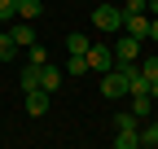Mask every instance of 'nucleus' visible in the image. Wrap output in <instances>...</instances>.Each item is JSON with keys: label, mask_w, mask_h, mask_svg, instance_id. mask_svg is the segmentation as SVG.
Segmentation results:
<instances>
[{"label": "nucleus", "mask_w": 158, "mask_h": 149, "mask_svg": "<svg viewBox=\"0 0 158 149\" xmlns=\"http://www.w3.org/2000/svg\"><path fill=\"white\" fill-rule=\"evenodd\" d=\"M92 26H97V31H110V35H118V31H123V9H118L114 0L97 5V9H92Z\"/></svg>", "instance_id": "f257e3e1"}, {"label": "nucleus", "mask_w": 158, "mask_h": 149, "mask_svg": "<svg viewBox=\"0 0 158 149\" xmlns=\"http://www.w3.org/2000/svg\"><path fill=\"white\" fill-rule=\"evenodd\" d=\"M110 48H114V62H141V40L127 35V31H118Z\"/></svg>", "instance_id": "f03ea898"}, {"label": "nucleus", "mask_w": 158, "mask_h": 149, "mask_svg": "<svg viewBox=\"0 0 158 149\" xmlns=\"http://www.w3.org/2000/svg\"><path fill=\"white\" fill-rule=\"evenodd\" d=\"M101 97H110V101H123L127 97V74L118 70V66L101 74Z\"/></svg>", "instance_id": "7ed1b4c3"}, {"label": "nucleus", "mask_w": 158, "mask_h": 149, "mask_svg": "<svg viewBox=\"0 0 158 149\" xmlns=\"http://www.w3.org/2000/svg\"><path fill=\"white\" fill-rule=\"evenodd\" d=\"M88 70H97V74L114 70V48H110V44H92V48H88Z\"/></svg>", "instance_id": "20e7f679"}, {"label": "nucleus", "mask_w": 158, "mask_h": 149, "mask_svg": "<svg viewBox=\"0 0 158 149\" xmlns=\"http://www.w3.org/2000/svg\"><path fill=\"white\" fill-rule=\"evenodd\" d=\"M48 97H53V92H44V88H31V92H22V105H27V114H31V119L48 114Z\"/></svg>", "instance_id": "39448f33"}, {"label": "nucleus", "mask_w": 158, "mask_h": 149, "mask_svg": "<svg viewBox=\"0 0 158 149\" xmlns=\"http://www.w3.org/2000/svg\"><path fill=\"white\" fill-rule=\"evenodd\" d=\"M9 35L18 40V48H31L35 44V26L27 22V18H13V22H9Z\"/></svg>", "instance_id": "423d86ee"}, {"label": "nucleus", "mask_w": 158, "mask_h": 149, "mask_svg": "<svg viewBox=\"0 0 158 149\" xmlns=\"http://www.w3.org/2000/svg\"><path fill=\"white\" fill-rule=\"evenodd\" d=\"M123 31H127V35H136V40L145 44V40H149V18H145V13H132V18H123Z\"/></svg>", "instance_id": "0eeeda50"}, {"label": "nucleus", "mask_w": 158, "mask_h": 149, "mask_svg": "<svg viewBox=\"0 0 158 149\" xmlns=\"http://www.w3.org/2000/svg\"><path fill=\"white\" fill-rule=\"evenodd\" d=\"M127 101H132L127 110H132L141 123H145V119H154V97H149V92H136V97H127Z\"/></svg>", "instance_id": "6e6552de"}, {"label": "nucleus", "mask_w": 158, "mask_h": 149, "mask_svg": "<svg viewBox=\"0 0 158 149\" xmlns=\"http://www.w3.org/2000/svg\"><path fill=\"white\" fill-rule=\"evenodd\" d=\"M18 88H22V92L44 88V74H40V66H35V62H31V66H22V74H18Z\"/></svg>", "instance_id": "1a4fd4ad"}, {"label": "nucleus", "mask_w": 158, "mask_h": 149, "mask_svg": "<svg viewBox=\"0 0 158 149\" xmlns=\"http://www.w3.org/2000/svg\"><path fill=\"white\" fill-rule=\"evenodd\" d=\"M40 74H44V92H57V88H62V66H53V62H44V66H40Z\"/></svg>", "instance_id": "9d476101"}, {"label": "nucleus", "mask_w": 158, "mask_h": 149, "mask_svg": "<svg viewBox=\"0 0 158 149\" xmlns=\"http://www.w3.org/2000/svg\"><path fill=\"white\" fill-rule=\"evenodd\" d=\"M0 62H18V40L9 35V26H0Z\"/></svg>", "instance_id": "9b49d317"}, {"label": "nucleus", "mask_w": 158, "mask_h": 149, "mask_svg": "<svg viewBox=\"0 0 158 149\" xmlns=\"http://www.w3.org/2000/svg\"><path fill=\"white\" fill-rule=\"evenodd\" d=\"M141 149H158V119H145V127H141Z\"/></svg>", "instance_id": "f8f14e48"}, {"label": "nucleus", "mask_w": 158, "mask_h": 149, "mask_svg": "<svg viewBox=\"0 0 158 149\" xmlns=\"http://www.w3.org/2000/svg\"><path fill=\"white\" fill-rule=\"evenodd\" d=\"M136 127H141V119H136L132 110H118L114 114V132H136Z\"/></svg>", "instance_id": "ddd939ff"}, {"label": "nucleus", "mask_w": 158, "mask_h": 149, "mask_svg": "<svg viewBox=\"0 0 158 149\" xmlns=\"http://www.w3.org/2000/svg\"><path fill=\"white\" fill-rule=\"evenodd\" d=\"M40 13H44V0H18V18H27V22H35Z\"/></svg>", "instance_id": "4468645a"}, {"label": "nucleus", "mask_w": 158, "mask_h": 149, "mask_svg": "<svg viewBox=\"0 0 158 149\" xmlns=\"http://www.w3.org/2000/svg\"><path fill=\"white\" fill-rule=\"evenodd\" d=\"M88 48H92V40H88L84 31H70L66 35V53H88Z\"/></svg>", "instance_id": "2eb2a0df"}, {"label": "nucleus", "mask_w": 158, "mask_h": 149, "mask_svg": "<svg viewBox=\"0 0 158 149\" xmlns=\"http://www.w3.org/2000/svg\"><path fill=\"white\" fill-rule=\"evenodd\" d=\"M66 74H75V79H79V74H88V53H70V62L62 66Z\"/></svg>", "instance_id": "dca6fc26"}, {"label": "nucleus", "mask_w": 158, "mask_h": 149, "mask_svg": "<svg viewBox=\"0 0 158 149\" xmlns=\"http://www.w3.org/2000/svg\"><path fill=\"white\" fill-rule=\"evenodd\" d=\"M114 149H141V127L136 132H114Z\"/></svg>", "instance_id": "f3484780"}, {"label": "nucleus", "mask_w": 158, "mask_h": 149, "mask_svg": "<svg viewBox=\"0 0 158 149\" xmlns=\"http://www.w3.org/2000/svg\"><path fill=\"white\" fill-rule=\"evenodd\" d=\"M18 18V0H0V26H9Z\"/></svg>", "instance_id": "a211bd4d"}, {"label": "nucleus", "mask_w": 158, "mask_h": 149, "mask_svg": "<svg viewBox=\"0 0 158 149\" xmlns=\"http://www.w3.org/2000/svg\"><path fill=\"white\" fill-rule=\"evenodd\" d=\"M31 62H35V66H44V62H48V48H44V44H40V40L31 44Z\"/></svg>", "instance_id": "6ab92c4d"}, {"label": "nucleus", "mask_w": 158, "mask_h": 149, "mask_svg": "<svg viewBox=\"0 0 158 149\" xmlns=\"http://www.w3.org/2000/svg\"><path fill=\"white\" fill-rule=\"evenodd\" d=\"M118 9H123V18H132V13H145V0H123Z\"/></svg>", "instance_id": "aec40b11"}, {"label": "nucleus", "mask_w": 158, "mask_h": 149, "mask_svg": "<svg viewBox=\"0 0 158 149\" xmlns=\"http://www.w3.org/2000/svg\"><path fill=\"white\" fill-rule=\"evenodd\" d=\"M141 70H145V79H158V57H145Z\"/></svg>", "instance_id": "412c9836"}, {"label": "nucleus", "mask_w": 158, "mask_h": 149, "mask_svg": "<svg viewBox=\"0 0 158 149\" xmlns=\"http://www.w3.org/2000/svg\"><path fill=\"white\" fill-rule=\"evenodd\" d=\"M149 40H158V13L149 18Z\"/></svg>", "instance_id": "4be33fe9"}, {"label": "nucleus", "mask_w": 158, "mask_h": 149, "mask_svg": "<svg viewBox=\"0 0 158 149\" xmlns=\"http://www.w3.org/2000/svg\"><path fill=\"white\" fill-rule=\"evenodd\" d=\"M149 97H154V101H158V79H149Z\"/></svg>", "instance_id": "5701e85b"}, {"label": "nucleus", "mask_w": 158, "mask_h": 149, "mask_svg": "<svg viewBox=\"0 0 158 149\" xmlns=\"http://www.w3.org/2000/svg\"><path fill=\"white\" fill-rule=\"evenodd\" d=\"M145 9H149V13H158V0H145Z\"/></svg>", "instance_id": "b1692460"}, {"label": "nucleus", "mask_w": 158, "mask_h": 149, "mask_svg": "<svg viewBox=\"0 0 158 149\" xmlns=\"http://www.w3.org/2000/svg\"><path fill=\"white\" fill-rule=\"evenodd\" d=\"M154 119H158V101H154Z\"/></svg>", "instance_id": "393cba45"}]
</instances>
